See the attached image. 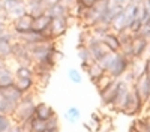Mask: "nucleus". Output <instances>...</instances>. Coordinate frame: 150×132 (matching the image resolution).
Returning a JSON list of instances; mask_svg holds the SVG:
<instances>
[{
  "instance_id": "48",
  "label": "nucleus",
  "mask_w": 150,
  "mask_h": 132,
  "mask_svg": "<svg viewBox=\"0 0 150 132\" xmlns=\"http://www.w3.org/2000/svg\"><path fill=\"white\" fill-rule=\"evenodd\" d=\"M149 48H150V47H149Z\"/></svg>"
},
{
  "instance_id": "3",
  "label": "nucleus",
  "mask_w": 150,
  "mask_h": 132,
  "mask_svg": "<svg viewBox=\"0 0 150 132\" xmlns=\"http://www.w3.org/2000/svg\"><path fill=\"white\" fill-rule=\"evenodd\" d=\"M143 108H144V104L141 102V99L138 98V95L135 93V90L132 89L131 86V90L128 92L126 95V99H125L122 108H120V113H123L125 116H138L141 111H143Z\"/></svg>"
},
{
  "instance_id": "4",
  "label": "nucleus",
  "mask_w": 150,
  "mask_h": 132,
  "mask_svg": "<svg viewBox=\"0 0 150 132\" xmlns=\"http://www.w3.org/2000/svg\"><path fill=\"white\" fill-rule=\"evenodd\" d=\"M132 89L135 90V93L138 95V98L141 99V102L146 107L147 102L150 101V80H149V77L146 74H141L134 81Z\"/></svg>"
},
{
  "instance_id": "41",
  "label": "nucleus",
  "mask_w": 150,
  "mask_h": 132,
  "mask_svg": "<svg viewBox=\"0 0 150 132\" xmlns=\"http://www.w3.org/2000/svg\"><path fill=\"white\" fill-rule=\"evenodd\" d=\"M92 120H93V123H96V125H101V122H102L101 117H99L96 113H93V114H92Z\"/></svg>"
},
{
  "instance_id": "18",
  "label": "nucleus",
  "mask_w": 150,
  "mask_h": 132,
  "mask_svg": "<svg viewBox=\"0 0 150 132\" xmlns=\"http://www.w3.org/2000/svg\"><path fill=\"white\" fill-rule=\"evenodd\" d=\"M15 81V75L14 71H11L6 65L0 69V86H9V84H14Z\"/></svg>"
},
{
  "instance_id": "31",
  "label": "nucleus",
  "mask_w": 150,
  "mask_h": 132,
  "mask_svg": "<svg viewBox=\"0 0 150 132\" xmlns=\"http://www.w3.org/2000/svg\"><path fill=\"white\" fill-rule=\"evenodd\" d=\"M12 119L9 116H3L0 114V132H8V129L12 126Z\"/></svg>"
},
{
  "instance_id": "37",
  "label": "nucleus",
  "mask_w": 150,
  "mask_h": 132,
  "mask_svg": "<svg viewBox=\"0 0 150 132\" xmlns=\"http://www.w3.org/2000/svg\"><path fill=\"white\" fill-rule=\"evenodd\" d=\"M144 74L149 77V80H150V56L144 60Z\"/></svg>"
},
{
  "instance_id": "30",
  "label": "nucleus",
  "mask_w": 150,
  "mask_h": 132,
  "mask_svg": "<svg viewBox=\"0 0 150 132\" xmlns=\"http://www.w3.org/2000/svg\"><path fill=\"white\" fill-rule=\"evenodd\" d=\"M45 125H47V131H60V122H59L57 114L45 120Z\"/></svg>"
},
{
  "instance_id": "11",
  "label": "nucleus",
  "mask_w": 150,
  "mask_h": 132,
  "mask_svg": "<svg viewBox=\"0 0 150 132\" xmlns=\"http://www.w3.org/2000/svg\"><path fill=\"white\" fill-rule=\"evenodd\" d=\"M17 39L21 41L24 45H32V44L42 42V41H48V39H45V36H44L42 33H38V32H35V30H30V32L24 33V35H18Z\"/></svg>"
},
{
  "instance_id": "27",
  "label": "nucleus",
  "mask_w": 150,
  "mask_h": 132,
  "mask_svg": "<svg viewBox=\"0 0 150 132\" xmlns=\"http://www.w3.org/2000/svg\"><path fill=\"white\" fill-rule=\"evenodd\" d=\"M15 105L17 104H12V102H9L3 98H0V114L12 117V114L15 111Z\"/></svg>"
},
{
  "instance_id": "28",
  "label": "nucleus",
  "mask_w": 150,
  "mask_h": 132,
  "mask_svg": "<svg viewBox=\"0 0 150 132\" xmlns=\"http://www.w3.org/2000/svg\"><path fill=\"white\" fill-rule=\"evenodd\" d=\"M112 81H114V78H111V77L107 74V72H105V74H104L101 78H99V80L95 83V87H96L98 93H101L102 90H105V89L110 86V84H111Z\"/></svg>"
},
{
  "instance_id": "9",
  "label": "nucleus",
  "mask_w": 150,
  "mask_h": 132,
  "mask_svg": "<svg viewBox=\"0 0 150 132\" xmlns=\"http://www.w3.org/2000/svg\"><path fill=\"white\" fill-rule=\"evenodd\" d=\"M0 98H3L12 104H17L21 98L23 93L17 89L15 84H9V86H0Z\"/></svg>"
},
{
  "instance_id": "21",
  "label": "nucleus",
  "mask_w": 150,
  "mask_h": 132,
  "mask_svg": "<svg viewBox=\"0 0 150 132\" xmlns=\"http://www.w3.org/2000/svg\"><path fill=\"white\" fill-rule=\"evenodd\" d=\"M15 78H35L33 66H26V65H18L17 69L14 71Z\"/></svg>"
},
{
  "instance_id": "19",
  "label": "nucleus",
  "mask_w": 150,
  "mask_h": 132,
  "mask_svg": "<svg viewBox=\"0 0 150 132\" xmlns=\"http://www.w3.org/2000/svg\"><path fill=\"white\" fill-rule=\"evenodd\" d=\"M24 14H27V3H26V2H24V3H20L18 6L12 8L11 11L6 12V15H8V18H9V23H11L12 20H17V18L23 17Z\"/></svg>"
},
{
  "instance_id": "7",
  "label": "nucleus",
  "mask_w": 150,
  "mask_h": 132,
  "mask_svg": "<svg viewBox=\"0 0 150 132\" xmlns=\"http://www.w3.org/2000/svg\"><path fill=\"white\" fill-rule=\"evenodd\" d=\"M131 47H132V57L134 59H143V56L146 54V51L150 47V42L140 35H134Z\"/></svg>"
},
{
  "instance_id": "14",
  "label": "nucleus",
  "mask_w": 150,
  "mask_h": 132,
  "mask_svg": "<svg viewBox=\"0 0 150 132\" xmlns=\"http://www.w3.org/2000/svg\"><path fill=\"white\" fill-rule=\"evenodd\" d=\"M110 26H111V30L116 32V33H120L123 30H128V18H126V15H125L123 11L111 20Z\"/></svg>"
},
{
  "instance_id": "43",
  "label": "nucleus",
  "mask_w": 150,
  "mask_h": 132,
  "mask_svg": "<svg viewBox=\"0 0 150 132\" xmlns=\"http://www.w3.org/2000/svg\"><path fill=\"white\" fill-rule=\"evenodd\" d=\"M144 3H146V6L150 9V0H144Z\"/></svg>"
},
{
  "instance_id": "24",
  "label": "nucleus",
  "mask_w": 150,
  "mask_h": 132,
  "mask_svg": "<svg viewBox=\"0 0 150 132\" xmlns=\"http://www.w3.org/2000/svg\"><path fill=\"white\" fill-rule=\"evenodd\" d=\"M45 131H47L45 120L38 119L36 116H33L29 120V132H45Z\"/></svg>"
},
{
  "instance_id": "15",
  "label": "nucleus",
  "mask_w": 150,
  "mask_h": 132,
  "mask_svg": "<svg viewBox=\"0 0 150 132\" xmlns=\"http://www.w3.org/2000/svg\"><path fill=\"white\" fill-rule=\"evenodd\" d=\"M86 72H87V75H89V80L92 81V84H95L99 78L105 74V69L99 65L98 62H92L89 66H87Z\"/></svg>"
},
{
  "instance_id": "44",
  "label": "nucleus",
  "mask_w": 150,
  "mask_h": 132,
  "mask_svg": "<svg viewBox=\"0 0 150 132\" xmlns=\"http://www.w3.org/2000/svg\"><path fill=\"white\" fill-rule=\"evenodd\" d=\"M3 11V0H0V12Z\"/></svg>"
},
{
  "instance_id": "47",
  "label": "nucleus",
  "mask_w": 150,
  "mask_h": 132,
  "mask_svg": "<svg viewBox=\"0 0 150 132\" xmlns=\"http://www.w3.org/2000/svg\"><path fill=\"white\" fill-rule=\"evenodd\" d=\"M149 120H150V117H149Z\"/></svg>"
},
{
  "instance_id": "33",
  "label": "nucleus",
  "mask_w": 150,
  "mask_h": 132,
  "mask_svg": "<svg viewBox=\"0 0 150 132\" xmlns=\"http://www.w3.org/2000/svg\"><path fill=\"white\" fill-rule=\"evenodd\" d=\"M26 0H3V11L5 12H8V11H11L12 8H15V6H18L20 3H24Z\"/></svg>"
},
{
  "instance_id": "12",
  "label": "nucleus",
  "mask_w": 150,
  "mask_h": 132,
  "mask_svg": "<svg viewBox=\"0 0 150 132\" xmlns=\"http://www.w3.org/2000/svg\"><path fill=\"white\" fill-rule=\"evenodd\" d=\"M56 114V111L53 110L51 105H48L47 102H39L35 107V116L41 120H48L50 117H53Z\"/></svg>"
},
{
  "instance_id": "13",
  "label": "nucleus",
  "mask_w": 150,
  "mask_h": 132,
  "mask_svg": "<svg viewBox=\"0 0 150 132\" xmlns=\"http://www.w3.org/2000/svg\"><path fill=\"white\" fill-rule=\"evenodd\" d=\"M51 17L48 14H44L38 18H33V30L38 33H45L47 30H50V26H51Z\"/></svg>"
},
{
  "instance_id": "16",
  "label": "nucleus",
  "mask_w": 150,
  "mask_h": 132,
  "mask_svg": "<svg viewBox=\"0 0 150 132\" xmlns=\"http://www.w3.org/2000/svg\"><path fill=\"white\" fill-rule=\"evenodd\" d=\"M14 84L23 95H26V93H30L36 87V80L35 78H15Z\"/></svg>"
},
{
  "instance_id": "17",
  "label": "nucleus",
  "mask_w": 150,
  "mask_h": 132,
  "mask_svg": "<svg viewBox=\"0 0 150 132\" xmlns=\"http://www.w3.org/2000/svg\"><path fill=\"white\" fill-rule=\"evenodd\" d=\"M47 14L51 17V18H57V17H69V9L63 5V3H59L54 6H50L47 8ZM71 20V18H69Z\"/></svg>"
},
{
  "instance_id": "6",
  "label": "nucleus",
  "mask_w": 150,
  "mask_h": 132,
  "mask_svg": "<svg viewBox=\"0 0 150 132\" xmlns=\"http://www.w3.org/2000/svg\"><path fill=\"white\" fill-rule=\"evenodd\" d=\"M71 26V20L69 17H57L51 20V26H50V33H51L53 39L57 41L62 36H65L68 29Z\"/></svg>"
},
{
  "instance_id": "20",
  "label": "nucleus",
  "mask_w": 150,
  "mask_h": 132,
  "mask_svg": "<svg viewBox=\"0 0 150 132\" xmlns=\"http://www.w3.org/2000/svg\"><path fill=\"white\" fill-rule=\"evenodd\" d=\"M89 30L93 36H96V38H102L104 35L111 32V26L108 23H98V24H95V26H92Z\"/></svg>"
},
{
  "instance_id": "26",
  "label": "nucleus",
  "mask_w": 150,
  "mask_h": 132,
  "mask_svg": "<svg viewBox=\"0 0 150 132\" xmlns=\"http://www.w3.org/2000/svg\"><path fill=\"white\" fill-rule=\"evenodd\" d=\"M9 57H12V42L0 41V62H5Z\"/></svg>"
},
{
  "instance_id": "2",
  "label": "nucleus",
  "mask_w": 150,
  "mask_h": 132,
  "mask_svg": "<svg viewBox=\"0 0 150 132\" xmlns=\"http://www.w3.org/2000/svg\"><path fill=\"white\" fill-rule=\"evenodd\" d=\"M129 66H131V60L119 51L114 54V59H112L110 68L107 69V74L114 80H120L129 71Z\"/></svg>"
},
{
  "instance_id": "10",
  "label": "nucleus",
  "mask_w": 150,
  "mask_h": 132,
  "mask_svg": "<svg viewBox=\"0 0 150 132\" xmlns=\"http://www.w3.org/2000/svg\"><path fill=\"white\" fill-rule=\"evenodd\" d=\"M101 41H102V44L107 47V50L111 51V53H119L120 48H122L120 41H119V35H117L116 32H112V30L108 32L107 35H104L102 38H101Z\"/></svg>"
},
{
  "instance_id": "38",
  "label": "nucleus",
  "mask_w": 150,
  "mask_h": 132,
  "mask_svg": "<svg viewBox=\"0 0 150 132\" xmlns=\"http://www.w3.org/2000/svg\"><path fill=\"white\" fill-rule=\"evenodd\" d=\"M62 3H63L68 9H71L74 5H77V0H62Z\"/></svg>"
},
{
  "instance_id": "35",
  "label": "nucleus",
  "mask_w": 150,
  "mask_h": 132,
  "mask_svg": "<svg viewBox=\"0 0 150 132\" xmlns=\"http://www.w3.org/2000/svg\"><path fill=\"white\" fill-rule=\"evenodd\" d=\"M11 27H9V23L8 21H3V20H0V36L5 35L6 32H9Z\"/></svg>"
},
{
  "instance_id": "46",
  "label": "nucleus",
  "mask_w": 150,
  "mask_h": 132,
  "mask_svg": "<svg viewBox=\"0 0 150 132\" xmlns=\"http://www.w3.org/2000/svg\"><path fill=\"white\" fill-rule=\"evenodd\" d=\"M147 105H149V108H150V101H149V102H147Z\"/></svg>"
},
{
  "instance_id": "39",
  "label": "nucleus",
  "mask_w": 150,
  "mask_h": 132,
  "mask_svg": "<svg viewBox=\"0 0 150 132\" xmlns=\"http://www.w3.org/2000/svg\"><path fill=\"white\" fill-rule=\"evenodd\" d=\"M129 0H110L111 5H117V6H125Z\"/></svg>"
},
{
  "instance_id": "5",
  "label": "nucleus",
  "mask_w": 150,
  "mask_h": 132,
  "mask_svg": "<svg viewBox=\"0 0 150 132\" xmlns=\"http://www.w3.org/2000/svg\"><path fill=\"white\" fill-rule=\"evenodd\" d=\"M9 27L17 36L24 35V33L33 30V17L30 14H24L23 17H20L17 20H12L9 23Z\"/></svg>"
},
{
  "instance_id": "36",
  "label": "nucleus",
  "mask_w": 150,
  "mask_h": 132,
  "mask_svg": "<svg viewBox=\"0 0 150 132\" xmlns=\"http://www.w3.org/2000/svg\"><path fill=\"white\" fill-rule=\"evenodd\" d=\"M77 2L80 3V5H83L84 8H92L98 0H77Z\"/></svg>"
},
{
  "instance_id": "25",
  "label": "nucleus",
  "mask_w": 150,
  "mask_h": 132,
  "mask_svg": "<svg viewBox=\"0 0 150 132\" xmlns=\"http://www.w3.org/2000/svg\"><path fill=\"white\" fill-rule=\"evenodd\" d=\"M77 54L81 60V63H86V65H90L93 62L92 59V54L89 51V48H87V45H77Z\"/></svg>"
},
{
  "instance_id": "8",
  "label": "nucleus",
  "mask_w": 150,
  "mask_h": 132,
  "mask_svg": "<svg viewBox=\"0 0 150 132\" xmlns=\"http://www.w3.org/2000/svg\"><path fill=\"white\" fill-rule=\"evenodd\" d=\"M117 89H119V80H114L105 90H102L101 93H99L101 102H102L104 107H111L112 104H114V99L117 96Z\"/></svg>"
},
{
  "instance_id": "40",
  "label": "nucleus",
  "mask_w": 150,
  "mask_h": 132,
  "mask_svg": "<svg viewBox=\"0 0 150 132\" xmlns=\"http://www.w3.org/2000/svg\"><path fill=\"white\" fill-rule=\"evenodd\" d=\"M59 3H62V0H45V5H47V8H50V6H54V5H59Z\"/></svg>"
},
{
  "instance_id": "32",
  "label": "nucleus",
  "mask_w": 150,
  "mask_h": 132,
  "mask_svg": "<svg viewBox=\"0 0 150 132\" xmlns=\"http://www.w3.org/2000/svg\"><path fill=\"white\" fill-rule=\"evenodd\" d=\"M114 54H116V53L108 51V53H107V54H105V56H104L101 60H99V62H98L99 65H101V66L105 69V72H107V69L110 68V65H111V62H112V59H114Z\"/></svg>"
},
{
  "instance_id": "22",
  "label": "nucleus",
  "mask_w": 150,
  "mask_h": 132,
  "mask_svg": "<svg viewBox=\"0 0 150 132\" xmlns=\"http://www.w3.org/2000/svg\"><path fill=\"white\" fill-rule=\"evenodd\" d=\"M65 119L68 120L69 125H75V123H77L78 120L81 119V111H80V108L75 107V105L69 107L68 110H66V113H65Z\"/></svg>"
},
{
  "instance_id": "42",
  "label": "nucleus",
  "mask_w": 150,
  "mask_h": 132,
  "mask_svg": "<svg viewBox=\"0 0 150 132\" xmlns=\"http://www.w3.org/2000/svg\"><path fill=\"white\" fill-rule=\"evenodd\" d=\"M27 5H32V3H45V0H26Z\"/></svg>"
},
{
  "instance_id": "29",
  "label": "nucleus",
  "mask_w": 150,
  "mask_h": 132,
  "mask_svg": "<svg viewBox=\"0 0 150 132\" xmlns=\"http://www.w3.org/2000/svg\"><path fill=\"white\" fill-rule=\"evenodd\" d=\"M68 78L74 83V84H81L83 83V75L77 68H69L68 69Z\"/></svg>"
},
{
  "instance_id": "45",
  "label": "nucleus",
  "mask_w": 150,
  "mask_h": 132,
  "mask_svg": "<svg viewBox=\"0 0 150 132\" xmlns=\"http://www.w3.org/2000/svg\"><path fill=\"white\" fill-rule=\"evenodd\" d=\"M45 132H60V131H45Z\"/></svg>"
},
{
  "instance_id": "23",
  "label": "nucleus",
  "mask_w": 150,
  "mask_h": 132,
  "mask_svg": "<svg viewBox=\"0 0 150 132\" xmlns=\"http://www.w3.org/2000/svg\"><path fill=\"white\" fill-rule=\"evenodd\" d=\"M27 14H30L33 18H38L44 14H47V5L45 3H32L27 5Z\"/></svg>"
},
{
  "instance_id": "34",
  "label": "nucleus",
  "mask_w": 150,
  "mask_h": 132,
  "mask_svg": "<svg viewBox=\"0 0 150 132\" xmlns=\"http://www.w3.org/2000/svg\"><path fill=\"white\" fill-rule=\"evenodd\" d=\"M137 35L143 36L144 39H147V41L150 42V23H146V24H143V26H141V29H140V32L137 33Z\"/></svg>"
},
{
  "instance_id": "1",
  "label": "nucleus",
  "mask_w": 150,
  "mask_h": 132,
  "mask_svg": "<svg viewBox=\"0 0 150 132\" xmlns=\"http://www.w3.org/2000/svg\"><path fill=\"white\" fill-rule=\"evenodd\" d=\"M35 107H36V102H35V96L33 93H26L23 95V98L17 102L15 105V111L12 114V122L17 123V125H23L29 122V120L35 116Z\"/></svg>"
}]
</instances>
